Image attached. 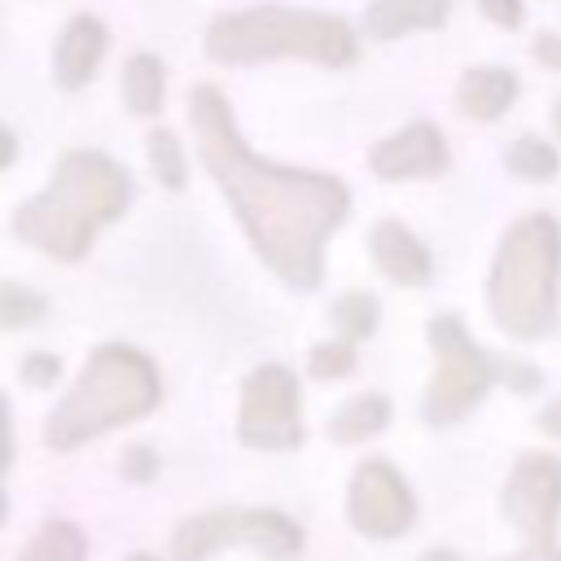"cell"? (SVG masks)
Masks as SVG:
<instances>
[{
  "instance_id": "cell-1",
  "label": "cell",
  "mask_w": 561,
  "mask_h": 561,
  "mask_svg": "<svg viewBox=\"0 0 561 561\" xmlns=\"http://www.w3.org/2000/svg\"><path fill=\"white\" fill-rule=\"evenodd\" d=\"M188 123L197 149L224 197L232 202L254 254L289 285L316 289L324 276V241L351 210V188L324 171H294L259 158L215 83L188 92Z\"/></svg>"
},
{
  "instance_id": "cell-2",
  "label": "cell",
  "mask_w": 561,
  "mask_h": 561,
  "mask_svg": "<svg viewBox=\"0 0 561 561\" xmlns=\"http://www.w3.org/2000/svg\"><path fill=\"white\" fill-rule=\"evenodd\" d=\"M131 202V175L96 153V149H70L61 153L53 180L44 193L22 202L13 210V237L35 245L39 254H53L61 263H79L96 232L114 224Z\"/></svg>"
},
{
  "instance_id": "cell-3",
  "label": "cell",
  "mask_w": 561,
  "mask_h": 561,
  "mask_svg": "<svg viewBox=\"0 0 561 561\" xmlns=\"http://www.w3.org/2000/svg\"><path fill=\"white\" fill-rule=\"evenodd\" d=\"M158 399H162V381L153 359L136 346L105 342L88 355L66 399L44 416V443L53 451H75L118 425L149 416Z\"/></svg>"
},
{
  "instance_id": "cell-4",
  "label": "cell",
  "mask_w": 561,
  "mask_h": 561,
  "mask_svg": "<svg viewBox=\"0 0 561 561\" xmlns=\"http://www.w3.org/2000/svg\"><path fill=\"white\" fill-rule=\"evenodd\" d=\"M557 289H561V224L539 210L504 232L486 280V307L508 337L539 342L557 329Z\"/></svg>"
},
{
  "instance_id": "cell-5",
  "label": "cell",
  "mask_w": 561,
  "mask_h": 561,
  "mask_svg": "<svg viewBox=\"0 0 561 561\" xmlns=\"http://www.w3.org/2000/svg\"><path fill=\"white\" fill-rule=\"evenodd\" d=\"M206 53L215 61H272V57H302L320 66H351L359 39L351 22L316 9H285L259 4L241 13H224L206 31Z\"/></svg>"
},
{
  "instance_id": "cell-6",
  "label": "cell",
  "mask_w": 561,
  "mask_h": 561,
  "mask_svg": "<svg viewBox=\"0 0 561 561\" xmlns=\"http://www.w3.org/2000/svg\"><path fill=\"white\" fill-rule=\"evenodd\" d=\"M302 543V526L280 508H206L171 530L167 552L171 561H206L224 548H250L267 561H298Z\"/></svg>"
},
{
  "instance_id": "cell-7",
  "label": "cell",
  "mask_w": 561,
  "mask_h": 561,
  "mask_svg": "<svg viewBox=\"0 0 561 561\" xmlns=\"http://www.w3.org/2000/svg\"><path fill=\"white\" fill-rule=\"evenodd\" d=\"M425 337L434 346V377L421 399V416L430 425H456L465 412H473L486 390L500 381V359H491L460 316H434L425 324Z\"/></svg>"
},
{
  "instance_id": "cell-8",
  "label": "cell",
  "mask_w": 561,
  "mask_h": 561,
  "mask_svg": "<svg viewBox=\"0 0 561 561\" xmlns=\"http://www.w3.org/2000/svg\"><path fill=\"white\" fill-rule=\"evenodd\" d=\"M237 438L254 451H294L307 438L302 425V390L285 364H259L241 381Z\"/></svg>"
},
{
  "instance_id": "cell-9",
  "label": "cell",
  "mask_w": 561,
  "mask_h": 561,
  "mask_svg": "<svg viewBox=\"0 0 561 561\" xmlns=\"http://www.w3.org/2000/svg\"><path fill=\"white\" fill-rule=\"evenodd\" d=\"M500 513L526 543H557L561 522V456L522 451L500 486Z\"/></svg>"
},
{
  "instance_id": "cell-10",
  "label": "cell",
  "mask_w": 561,
  "mask_h": 561,
  "mask_svg": "<svg viewBox=\"0 0 561 561\" xmlns=\"http://www.w3.org/2000/svg\"><path fill=\"white\" fill-rule=\"evenodd\" d=\"M346 522L364 539H377V543L412 530V522H416L412 486L386 456H368L355 465L351 486H346Z\"/></svg>"
},
{
  "instance_id": "cell-11",
  "label": "cell",
  "mask_w": 561,
  "mask_h": 561,
  "mask_svg": "<svg viewBox=\"0 0 561 561\" xmlns=\"http://www.w3.org/2000/svg\"><path fill=\"white\" fill-rule=\"evenodd\" d=\"M368 167L377 171V180H430V175L447 171V140L438 127L412 123V127L377 140L368 153Z\"/></svg>"
},
{
  "instance_id": "cell-12",
  "label": "cell",
  "mask_w": 561,
  "mask_h": 561,
  "mask_svg": "<svg viewBox=\"0 0 561 561\" xmlns=\"http://www.w3.org/2000/svg\"><path fill=\"white\" fill-rule=\"evenodd\" d=\"M368 254L373 263L381 267V276H390L394 285H430V272H434V259L430 250L416 241L412 228H403L399 219H381L373 224L368 232Z\"/></svg>"
},
{
  "instance_id": "cell-13",
  "label": "cell",
  "mask_w": 561,
  "mask_h": 561,
  "mask_svg": "<svg viewBox=\"0 0 561 561\" xmlns=\"http://www.w3.org/2000/svg\"><path fill=\"white\" fill-rule=\"evenodd\" d=\"M105 39L110 35H105V22L101 18H92V13L70 18L66 31H61V39H57V53H53V79L66 92L83 88L96 75L101 57H105Z\"/></svg>"
},
{
  "instance_id": "cell-14",
  "label": "cell",
  "mask_w": 561,
  "mask_h": 561,
  "mask_svg": "<svg viewBox=\"0 0 561 561\" xmlns=\"http://www.w3.org/2000/svg\"><path fill=\"white\" fill-rule=\"evenodd\" d=\"M451 13V0H373L364 9V31L373 39H399L408 31H434Z\"/></svg>"
},
{
  "instance_id": "cell-15",
  "label": "cell",
  "mask_w": 561,
  "mask_h": 561,
  "mask_svg": "<svg viewBox=\"0 0 561 561\" xmlns=\"http://www.w3.org/2000/svg\"><path fill=\"white\" fill-rule=\"evenodd\" d=\"M517 96V75L513 70H500V66H473L460 75L456 83V105L460 114L478 118V123H491L500 118Z\"/></svg>"
},
{
  "instance_id": "cell-16",
  "label": "cell",
  "mask_w": 561,
  "mask_h": 561,
  "mask_svg": "<svg viewBox=\"0 0 561 561\" xmlns=\"http://www.w3.org/2000/svg\"><path fill=\"white\" fill-rule=\"evenodd\" d=\"M390 425V399L386 394H377V390H368V394H355V399H346L333 416H329V438L333 443H342V447H355V443H368L373 434H381Z\"/></svg>"
},
{
  "instance_id": "cell-17",
  "label": "cell",
  "mask_w": 561,
  "mask_h": 561,
  "mask_svg": "<svg viewBox=\"0 0 561 561\" xmlns=\"http://www.w3.org/2000/svg\"><path fill=\"white\" fill-rule=\"evenodd\" d=\"M18 561H88V535L66 517H48L26 539Z\"/></svg>"
},
{
  "instance_id": "cell-18",
  "label": "cell",
  "mask_w": 561,
  "mask_h": 561,
  "mask_svg": "<svg viewBox=\"0 0 561 561\" xmlns=\"http://www.w3.org/2000/svg\"><path fill=\"white\" fill-rule=\"evenodd\" d=\"M162 92H167V70L153 53H136L127 57L123 66V101L131 114H158L162 105Z\"/></svg>"
},
{
  "instance_id": "cell-19",
  "label": "cell",
  "mask_w": 561,
  "mask_h": 561,
  "mask_svg": "<svg viewBox=\"0 0 561 561\" xmlns=\"http://www.w3.org/2000/svg\"><path fill=\"white\" fill-rule=\"evenodd\" d=\"M377 298L364 294V289H351L342 294L333 307H329V324L342 333V342H359V337H373L377 333Z\"/></svg>"
},
{
  "instance_id": "cell-20",
  "label": "cell",
  "mask_w": 561,
  "mask_h": 561,
  "mask_svg": "<svg viewBox=\"0 0 561 561\" xmlns=\"http://www.w3.org/2000/svg\"><path fill=\"white\" fill-rule=\"evenodd\" d=\"M504 162H508V171H513L517 180H530V184H539V180L548 184V180L557 175V167H561L557 149H552L548 140H539V136H517V140L508 145Z\"/></svg>"
},
{
  "instance_id": "cell-21",
  "label": "cell",
  "mask_w": 561,
  "mask_h": 561,
  "mask_svg": "<svg viewBox=\"0 0 561 561\" xmlns=\"http://www.w3.org/2000/svg\"><path fill=\"white\" fill-rule=\"evenodd\" d=\"M149 167H153L162 188H171V193L184 188V149H180V136L171 127L149 131Z\"/></svg>"
},
{
  "instance_id": "cell-22",
  "label": "cell",
  "mask_w": 561,
  "mask_h": 561,
  "mask_svg": "<svg viewBox=\"0 0 561 561\" xmlns=\"http://www.w3.org/2000/svg\"><path fill=\"white\" fill-rule=\"evenodd\" d=\"M48 302L44 294L18 285V280H0V329H26L35 320H44Z\"/></svg>"
},
{
  "instance_id": "cell-23",
  "label": "cell",
  "mask_w": 561,
  "mask_h": 561,
  "mask_svg": "<svg viewBox=\"0 0 561 561\" xmlns=\"http://www.w3.org/2000/svg\"><path fill=\"white\" fill-rule=\"evenodd\" d=\"M307 373L316 381H337V377H351L355 373V346L351 342H316L311 355H307Z\"/></svg>"
},
{
  "instance_id": "cell-24",
  "label": "cell",
  "mask_w": 561,
  "mask_h": 561,
  "mask_svg": "<svg viewBox=\"0 0 561 561\" xmlns=\"http://www.w3.org/2000/svg\"><path fill=\"white\" fill-rule=\"evenodd\" d=\"M118 473H123L127 482H153V478H158V451L145 447V443L123 447V456H118Z\"/></svg>"
},
{
  "instance_id": "cell-25",
  "label": "cell",
  "mask_w": 561,
  "mask_h": 561,
  "mask_svg": "<svg viewBox=\"0 0 561 561\" xmlns=\"http://www.w3.org/2000/svg\"><path fill=\"white\" fill-rule=\"evenodd\" d=\"M22 381L26 386H35V390H48L57 377H61V359L53 355V351H31L26 359H22Z\"/></svg>"
},
{
  "instance_id": "cell-26",
  "label": "cell",
  "mask_w": 561,
  "mask_h": 561,
  "mask_svg": "<svg viewBox=\"0 0 561 561\" xmlns=\"http://www.w3.org/2000/svg\"><path fill=\"white\" fill-rule=\"evenodd\" d=\"M500 377H504L513 390H522V394L539 390V381H543L535 364H517V359H500Z\"/></svg>"
},
{
  "instance_id": "cell-27",
  "label": "cell",
  "mask_w": 561,
  "mask_h": 561,
  "mask_svg": "<svg viewBox=\"0 0 561 561\" xmlns=\"http://www.w3.org/2000/svg\"><path fill=\"white\" fill-rule=\"evenodd\" d=\"M530 57H535V61H543V70H557V75H561V35H557V31L535 35Z\"/></svg>"
},
{
  "instance_id": "cell-28",
  "label": "cell",
  "mask_w": 561,
  "mask_h": 561,
  "mask_svg": "<svg viewBox=\"0 0 561 561\" xmlns=\"http://www.w3.org/2000/svg\"><path fill=\"white\" fill-rule=\"evenodd\" d=\"M482 4V13L495 22V26H522V0H478Z\"/></svg>"
},
{
  "instance_id": "cell-29",
  "label": "cell",
  "mask_w": 561,
  "mask_h": 561,
  "mask_svg": "<svg viewBox=\"0 0 561 561\" xmlns=\"http://www.w3.org/2000/svg\"><path fill=\"white\" fill-rule=\"evenodd\" d=\"M9 465H13V416H9V399L0 390V478L9 473Z\"/></svg>"
},
{
  "instance_id": "cell-30",
  "label": "cell",
  "mask_w": 561,
  "mask_h": 561,
  "mask_svg": "<svg viewBox=\"0 0 561 561\" xmlns=\"http://www.w3.org/2000/svg\"><path fill=\"white\" fill-rule=\"evenodd\" d=\"M495 561H561V543H522L513 557H495Z\"/></svg>"
},
{
  "instance_id": "cell-31",
  "label": "cell",
  "mask_w": 561,
  "mask_h": 561,
  "mask_svg": "<svg viewBox=\"0 0 561 561\" xmlns=\"http://www.w3.org/2000/svg\"><path fill=\"white\" fill-rule=\"evenodd\" d=\"M535 425L543 430V434H552V438H561V394L543 408V412H535Z\"/></svg>"
},
{
  "instance_id": "cell-32",
  "label": "cell",
  "mask_w": 561,
  "mask_h": 561,
  "mask_svg": "<svg viewBox=\"0 0 561 561\" xmlns=\"http://www.w3.org/2000/svg\"><path fill=\"white\" fill-rule=\"evenodd\" d=\"M13 158H18V140H13V131L0 123V171H4Z\"/></svg>"
},
{
  "instance_id": "cell-33",
  "label": "cell",
  "mask_w": 561,
  "mask_h": 561,
  "mask_svg": "<svg viewBox=\"0 0 561 561\" xmlns=\"http://www.w3.org/2000/svg\"><path fill=\"white\" fill-rule=\"evenodd\" d=\"M421 561H460V552H451V548H430V552H421Z\"/></svg>"
},
{
  "instance_id": "cell-34",
  "label": "cell",
  "mask_w": 561,
  "mask_h": 561,
  "mask_svg": "<svg viewBox=\"0 0 561 561\" xmlns=\"http://www.w3.org/2000/svg\"><path fill=\"white\" fill-rule=\"evenodd\" d=\"M9 522V495H4V486H0V526Z\"/></svg>"
},
{
  "instance_id": "cell-35",
  "label": "cell",
  "mask_w": 561,
  "mask_h": 561,
  "mask_svg": "<svg viewBox=\"0 0 561 561\" xmlns=\"http://www.w3.org/2000/svg\"><path fill=\"white\" fill-rule=\"evenodd\" d=\"M123 561H158L153 552H131V557H123Z\"/></svg>"
},
{
  "instance_id": "cell-36",
  "label": "cell",
  "mask_w": 561,
  "mask_h": 561,
  "mask_svg": "<svg viewBox=\"0 0 561 561\" xmlns=\"http://www.w3.org/2000/svg\"><path fill=\"white\" fill-rule=\"evenodd\" d=\"M552 123H557V136H561V96H557V110H552Z\"/></svg>"
}]
</instances>
